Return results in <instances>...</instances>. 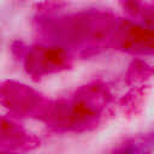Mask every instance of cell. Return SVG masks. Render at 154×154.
Segmentation results:
<instances>
[{"instance_id": "1", "label": "cell", "mask_w": 154, "mask_h": 154, "mask_svg": "<svg viewBox=\"0 0 154 154\" xmlns=\"http://www.w3.org/2000/svg\"><path fill=\"white\" fill-rule=\"evenodd\" d=\"M122 20L107 18L96 13H82L54 20L48 31L53 40L64 46H91L102 42L116 45Z\"/></svg>"}, {"instance_id": "2", "label": "cell", "mask_w": 154, "mask_h": 154, "mask_svg": "<svg viewBox=\"0 0 154 154\" xmlns=\"http://www.w3.org/2000/svg\"><path fill=\"white\" fill-rule=\"evenodd\" d=\"M103 107V96L99 90L88 89L71 99L53 106L48 113V122L60 129L73 130L90 124Z\"/></svg>"}, {"instance_id": "3", "label": "cell", "mask_w": 154, "mask_h": 154, "mask_svg": "<svg viewBox=\"0 0 154 154\" xmlns=\"http://www.w3.org/2000/svg\"><path fill=\"white\" fill-rule=\"evenodd\" d=\"M66 53L60 46H40L32 48L25 58L28 72L35 76H42L59 70L66 64Z\"/></svg>"}, {"instance_id": "4", "label": "cell", "mask_w": 154, "mask_h": 154, "mask_svg": "<svg viewBox=\"0 0 154 154\" xmlns=\"http://www.w3.org/2000/svg\"><path fill=\"white\" fill-rule=\"evenodd\" d=\"M116 46L129 52L147 53L153 51V32L138 24L120 22Z\"/></svg>"}, {"instance_id": "5", "label": "cell", "mask_w": 154, "mask_h": 154, "mask_svg": "<svg viewBox=\"0 0 154 154\" xmlns=\"http://www.w3.org/2000/svg\"><path fill=\"white\" fill-rule=\"evenodd\" d=\"M0 101L18 112H32L40 103L37 95L23 85H7L0 89Z\"/></svg>"}, {"instance_id": "6", "label": "cell", "mask_w": 154, "mask_h": 154, "mask_svg": "<svg viewBox=\"0 0 154 154\" xmlns=\"http://www.w3.org/2000/svg\"><path fill=\"white\" fill-rule=\"evenodd\" d=\"M25 141V134L14 124L0 119V146H18Z\"/></svg>"}]
</instances>
